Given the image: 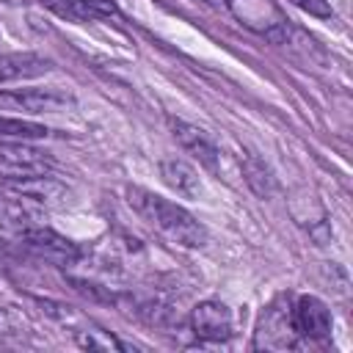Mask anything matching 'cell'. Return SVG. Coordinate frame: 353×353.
Instances as JSON below:
<instances>
[{
  "instance_id": "cell-1",
  "label": "cell",
  "mask_w": 353,
  "mask_h": 353,
  "mask_svg": "<svg viewBox=\"0 0 353 353\" xmlns=\"http://www.w3.org/2000/svg\"><path fill=\"white\" fill-rule=\"evenodd\" d=\"M127 201L149 226H154L171 243L185 245V248H201L207 243V229L185 207H179L146 188H130Z\"/></svg>"
},
{
  "instance_id": "cell-2",
  "label": "cell",
  "mask_w": 353,
  "mask_h": 353,
  "mask_svg": "<svg viewBox=\"0 0 353 353\" xmlns=\"http://www.w3.org/2000/svg\"><path fill=\"white\" fill-rule=\"evenodd\" d=\"M0 226L8 232H17V234L47 226V207L6 188V190H0Z\"/></svg>"
},
{
  "instance_id": "cell-3",
  "label": "cell",
  "mask_w": 353,
  "mask_h": 353,
  "mask_svg": "<svg viewBox=\"0 0 353 353\" xmlns=\"http://www.w3.org/2000/svg\"><path fill=\"white\" fill-rule=\"evenodd\" d=\"M72 105H74V99L61 88H11V91H0V108L3 110L61 113Z\"/></svg>"
},
{
  "instance_id": "cell-4",
  "label": "cell",
  "mask_w": 353,
  "mask_h": 353,
  "mask_svg": "<svg viewBox=\"0 0 353 353\" xmlns=\"http://www.w3.org/2000/svg\"><path fill=\"white\" fill-rule=\"evenodd\" d=\"M50 168L52 157L44 149L30 146L28 141H0V174H6V179L44 174Z\"/></svg>"
},
{
  "instance_id": "cell-5",
  "label": "cell",
  "mask_w": 353,
  "mask_h": 353,
  "mask_svg": "<svg viewBox=\"0 0 353 353\" xmlns=\"http://www.w3.org/2000/svg\"><path fill=\"white\" fill-rule=\"evenodd\" d=\"M331 325H334V317H331V309L314 298V295H301L292 306V328L298 336H303L309 345L312 342H325L331 336Z\"/></svg>"
},
{
  "instance_id": "cell-6",
  "label": "cell",
  "mask_w": 353,
  "mask_h": 353,
  "mask_svg": "<svg viewBox=\"0 0 353 353\" xmlns=\"http://www.w3.org/2000/svg\"><path fill=\"white\" fill-rule=\"evenodd\" d=\"M190 328L204 342H223L232 336L234 320L226 303L221 301H201L190 312Z\"/></svg>"
},
{
  "instance_id": "cell-7",
  "label": "cell",
  "mask_w": 353,
  "mask_h": 353,
  "mask_svg": "<svg viewBox=\"0 0 353 353\" xmlns=\"http://www.w3.org/2000/svg\"><path fill=\"white\" fill-rule=\"evenodd\" d=\"M168 124H171L174 138L179 141V146H182L188 154H193V157H196L204 168H210V171L218 165V146H215V141L210 138V132H204L201 127L188 124V121H182V119H171Z\"/></svg>"
},
{
  "instance_id": "cell-8",
  "label": "cell",
  "mask_w": 353,
  "mask_h": 353,
  "mask_svg": "<svg viewBox=\"0 0 353 353\" xmlns=\"http://www.w3.org/2000/svg\"><path fill=\"white\" fill-rule=\"evenodd\" d=\"M22 240L28 243V248H33L39 256H44V259H50V262L69 265V262H74V259L80 256V248H77L72 240H66V237H61L58 232H52L50 226L30 229V232L22 234Z\"/></svg>"
},
{
  "instance_id": "cell-9",
  "label": "cell",
  "mask_w": 353,
  "mask_h": 353,
  "mask_svg": "<svg viewBox=\"0 0 353 353\" xmlns=\"http://www.w3.org/2000/svg\"><path fill=\"white\" fill-rule=\"evenodd\" d=\"M6 188L17 190V193H22V196H28V199H33L39 204L61 201L63 193H66V188L55 176H50V171L30 174V176H11V179H6Z\"/></svg>"
},
{
  "instance_id": "cell-10",
  "label": "cell",
  "mask_w": 353,
  "mask_h": 353,
  "mask_svg": "<svg viewBox=\"0 0 353 353\" xmlns=\"http://www.w3.org/2000/svg\"><path fill=\"white\" fill-rule=\"evenodd\" d=\"M52 69V61L36 52H8L0 55V85L3 83H14V80H28V77H39L47 74Z\"/></svg>"
},
{
  "instance_id": "cell-11",
  "label": "cell",
  "mask_w": 353,
  "mask_h": 353,
  "mask_svg": "<svg viewBox=\"0 0 353 353\" xmlns=\"http://www.w3.org/2000/svg\"><path fill=\"white\" fill-rule=\"evenodd\" d=\"M160 176H163V182H165L171 190H176V193L185 196V199H196V196L201 193V182H199L196 168L188 165V163L179 160V157H165V160L160 163Z\"/></svg>"
},
{
  "instance_id": "cell-12",
  "label": "cell",
  "mask_w": 353,
  "mask_h": 353,
  "mask_svg": "<svg viewBox=\"0 0 353 353\" xmlns=\"http://www.w3.org/2000/svg\"><path fill=\"white\" fill-rule=\"evenodd\" d=\"M240 165H243V176H245L248 188H251L256 196L270 199V196L276 193V176H273V171H270L256 154H245V157L240 160Z\"/></svg>"
},
{
  "instance_id": "cell-13",
  "label": "cell",
  "mask_w": 353,
  "mask_h": 353,
  "mask_svg": "<svg viewBox=\"0 0 353 353\" xmlns=\"http://www.w3.org/2000/svg\"><path fill=\"white\" fill-rule=\"evenodd\" d=\"M0 135L11 141H33V138H47L50 130L44 124L28 121V119H14V116H0Z\"/></svg>"
},
{
  "instance_id": "cell-14",
  "label": "cell",
  "mask_w": 353,
  "mask_h": 353,
  "mask_svg": "<svg viewBox=\"0 0 353 353\" xmlns=\"http://www.w3.org/2000/svg\"><path fill=\"white\" fill-rule=\"evenodd\" d=\"M77 345L85 350H127L124 342L108 336L105 331H77Z\"/></svg>"
},
{
  "instance_id": "cell-15",
  "label": "cell",
  "mask_w": 353,
  "mask_h": 353,
  "mask_svg": "<svg viewBox=\"0 0 353 353\" xmlns=\"http://www.w3.org/2000/svg\"><path fill=\"white\" fill-rule=\"evenodd\" d=\"M50 11H55L58 17H66V19H74V22H83V19H91V11L83 6V0H41Z\"/></svg>"
},
{
  "instance_id": "cell-16",
  "label": "cell",
  "mask_w": 353,
  "mask_h": 353,
  "mask_svg": "<svg viewBox=\"0 0 353 353\" xmlns=\"http://www.w3.org/2000/svg\"><path fill=\"white\" fill-rule=\"evenodd\" d=\"M290 3H292V6H298L301 11L312 14V17H320V19H331V17H334V11H331L328 0H290Z\"/></svg>"
},
{
  "instance_id": "cell-17",
  "label": "cell",
  "mask_w": 353,
  "mask_h": 353,
  "mask_svg": "<svg viewBox=\"0 0 353 353\" xmlns=\"http://www.w3.org/2000/svg\"><path fill=\"white\" fill-rule=\"evenodd\" d=\"M83 6L91 11V17H116V0H83Z\"/></svg>"
},
{
  "instance_id": "cell-18",
  "label": "cell",
  "mask_w": 353,
  "mask_h": 353,
  "mask_svg": "<svg viewBox=\"0 0 353 353\" xmlns=\"http://www.w3.org/2000/svg\"><path fill=\"white\" fill-rule=\"evenodd\" d=\"M3 3H11L14 6V3H25V0H3Z\"/></svg>"
}]
</instances>
